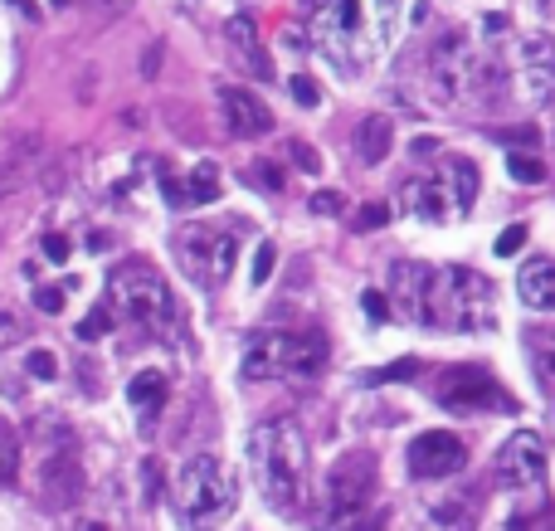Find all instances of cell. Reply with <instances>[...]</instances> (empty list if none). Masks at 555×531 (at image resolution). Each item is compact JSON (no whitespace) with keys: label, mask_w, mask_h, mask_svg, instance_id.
Returning a JSON list of instances; mask_svg holds the SVG:
<instances>
[{"label":"cell","mask_w":555,"mask_h":531,"mask_svg":"<svg viewBox=\"0 0 555 531\" xmlns=\"http://www.w3.org/2000/svg\"><path fill=\"white\" fill-rule=\"evenodd\" d=\"M395 30V0H322L307 20L312 49L341 78H361L385 54Z\"/></svg>","instance_id":"obj_1"},{"label":"cell","mask_w":555,"mask_h":531,"mask_svg":"<svg viewBox=\"0 0 555 531\" xmlns=\"http://www.w3.org/2000/svg\"><path fill=\"white\" fill-rule=\"evenodd\" d=\"M249 468L254 488L278 512L293 517L307 502V439L293 419H263L249 429Z\"/></svg>","instance_id":"obj_2"},{"label":"cell","mask_w":555,"mask_h":531,"mask_svg":"<svg viewBox=\"0 0 555 531\" xmlns=\"http://www.w3.org/2000/svg\"><path fill=\"white\" fill-rule=\"evenodd\" d=\"M492 322H497V288L482 278L478 268L463 264L429 268L424 298H419V327L478 337V332H492Z\"/></svg>","instance_id":"obj_3"},{"label":"cell","mask_w":555,"mask_h":531,"mask_svg":"<svg viewBox=\"0 0 555 531\" xmlns=\"http://www.w3.org/2000/svg\"><path fill=\"white\" fill-rule=\"evenodd\" d=\"M176 517L185 522V531H215L239 507V483L224 468V458L215 454H195L185 458V468L176 473Z\"/></svg>","instance_id":"obj_4"},{"label":"cell","mask_w":555,"mask_h":531,"mask_svg":"<svg viewBox=\"0 0 555 531\" xmlns=\"http://www.w3.org/2000/svg\"><path fill=\"white\" fill-rule=\"evenodd\" d=\"M108 312H122L137 327H176V298L171 283L161 278V268L147 259H127L108 273Z\"/></svg>","instance_id":"obj_5"},{"label":"cell","mask_w":555,"mask_h":531,"mask_svg":"<svg viewBox=\"0 0 555 531\" xmlns=\"http://www.w3.org/2000/svg\"><path fill=\"white\" fill-rule=\"evenodd\" d=\"M322 366H327V337L322 332H263L249 342L244 361H239L244 380H312Z\"/></svg>","instance_id":"obj_6"},{"label":"cell","mask_w":555,"mask_h":531,"mask_svg":"<svg viewBox=\"0 0 555 531\" xmlns=\"http://www.w3.org/2000/svg\"><path fill=\"white\" fill-rule=\"evenodd\" d=\"M234 254H239V244H234V234L224 225L190 220V225L176 229V264H181L185 278H190L195 288H205V293H215L224 278H229Z\"/></svg>","instance_id":"obj_7"},{"label":"cell","mask_w":555,"mask_h":531,"mask_svg":"<svg viewBox=\"0 0 555 531\" xmlns=\"http://www.w3.org/2000/svg\"><path fill=\"white\" fill-rule=\"evenodd\" d=\"M370 488H375V454H346L327 473V493H322V517H327V531L346 527L351 517H361L370 507Z\"/></svg>","instance_id":"obj_8"},{"label":"cell","mask_w":555,"mask_h":531,"mask_svg":"<svg viewBox=\"0 0 555 531\" xmlns=\"http://www.w3.org/2000/svg\"><path fill=\"white\" fill-rule=\"evenodd\" d=\"M512 78H517L521 103H536L546 108L555 103V44L546 35H526L512 44Z\"/></svg>","instance_id":"obj_9"},{"label":"cell","mask_w":555,"mask_h":531,"mask_svg":"<svg viewBox=\"0 0 555 531\" xmlns=\"http://www.w3.org/2000/svg\"><path fill=\"white\" fill-rule=\"evenodd\" d=\"M439 400H444V410H458V415L512 410V395L487 376V371H478V366H453V371L439 380Z\"/></svg>","instance_id":"obj_10"},{"label":"cell","mask_w":555,"mask_h":531,"mask_svg":"<svg viewBox=\"0 0 555 531\" xmlns=\"http://www.w3.org/2000/svg\"><path fill=\"white\" fill-rule=\"evenodd\" d=\"M492 473H497V483H502V488H512V493H531V488H541V478H546V444H541V434L517 429V434L497 449Z\"/></svg>","instance_id":"obj_11"},{"label":"cell","mask_w":555,"mask_h":531,"mask_svg":"<svg viewBox=\"0 0 555 531\" xmlns=\"http://www.w3.org/2000/svg\"><path fill=\"white\" fill-rule=\"evenodd\" d=\"M400 210H405V215H419V220H429V225H444V220L468 215L448 171L444 176H409L405 186H400Z\"/></svg>","instance_id":"obj_12"},{"label":"cell","mask_w":555,"mask_h":531,"mask_svg":"<svg viewBox=\"0 0 555 531\" xmlns=\"http://www.w3.org/2000/svg\"><path fill=\"white\" fill-rule=\"evenodd\" d=\"M405 463L414 478H448V473H458V468L468 463V449H463V439L448 434V429H424L405 449Z\"/></svg>","instance_id":"obj_13"},{"label":"cell","mask_w":555,"mask_h":531,"mask_svg":"<svg viewBox=\"0 0 555 531\" xmlns=\"http://www.w3.org/2000/svg\"><path fill=\"white\" fill-rule=\"evenodd\" d=\"M220 113H224V127H229L234 137H263V132H273V113H268V103L254 98L249 88H224V93H220Z\"/></svg>","instance_id":"obj_14"},{"label":"cell","mask_w":555,"mask_h":531,"mask_svg":"<svg viewBox=\"0 0 555 531\" xmlns=\"http://www.w3.org/2000/svg\"><path fill=\"white\" fill-rule=\"evenodd\" d=\"M39 488L54 507H69L83 493V473H78V458L69 449H49V458L39 463Z\"/></svg>","instance_id":"obj_15"},{"label":"cell","mask_w":555,"mask_h":531,"mask_svg":"<svg viewBox=\"0 0 555 531\" xmlns=\"http://www.w3.org/2000/svg\"><path fill=\"white\" fill-rule=\"evenodd\" d=\"M39 156H44V142H39L35 132L5 142V147H0V195H15V190L25 186L39 171Z\"/></svg>","instance_id":"obj_16"},{"label":"cell","mask_w":555,"mask_h":531,"mask_svg":"<svg viewBox=\"0 0 555 531\" xmlns=\"http://www.w3.org/2000/svg\"><path fill=\"white\" fill-rule=\"evenodd\" d=\"M517 298L531 312H555V259H526L517 273Z\"/></svg>","instance_id":"obj_17"},{"label":"cell","mask_w":555,"mask_h":531,"mask_svg":"<svg viewBox=\"0 0 555 531\" xmlns=\"http://www.w3.org/2000/svg\"><path fill=\"white\" fill-rule=\"evenodd\" d=\"M166 395H171V385H166L161 371H137V376L127 380V405L147 419V424L166 410Z\"/></svg>","instance_id":"obj_18"},{"label":"cell","mask_w":555,"mask_h":531,"mask_svg":"<svg viewBox=\"0 0 555 531\" xmlns=\"http://www.w3.org/2000/svg\"><path fill=\"white\" fill-rule=\"evenodd\" d=\"M229 39H234V49H239V64L244 69H254V78H268V59L259 54V35H254V20L249 15H234L229 20Z\"/></svg>","instance_id":"obj_19"},{"label":"cell","mask_w":555,"mask_h":531,"mask_svg":"<svg viewBox=\"0 0 555 531\" xmlns=\"http://www.w3.org/2000/svg\"><path fill=\"white\" fill-rule=\"evenodd\" d=\"M385 152H390V117L375 113L356 127V156H361L366 166H375V161H385Z\"/></svg>","instance_id":"obj_20"},{"label":"cell","mask_w":555,"mask_h":531,"mask_svg":"<svg viewBox=\"0 0 555 531\" xmlns=\"http://www.w3.org/2000/svg\"><path fill=\"white\" fill-rule=\"evenodd\" d=\"M181 195H185V205H210V200H220V171H215L210 161H200V166L190 171Z\"/></svg>","instance_id":"obj_21"},{"label":"cell","mask_w":555,"mask_h":531,"mask_svg":"<svg viewBox=\"0 0 555 531\" xmlns=\"http://www.w3.org/2000/svg\"><path fill=\"white\" fill-rule=\"evenodd\" d=\"M444 171L453 176V186H458V200H463V210H473V200H478V166H473L468 156H448Z\"/></svg>","instance_id":"obj_22"},{"label":"cell","mask_w":555,"mask_h":531,"mask_svg":"<svg viewBox=\"0 0 555 531\" xmlns=\"http://www.w3.org/2000/svg\"><path fill=\"white\" fill-rule=\"evenodd\" d=\"M20 473V434L0 419V488H10Z\"/></svg>","instance_id":"obj_23"},{"label":"cell","mask_w":555,"mask_h":531,"mask_svg":"<svg viewBox=\"0 0 555 531\" xmlns=\"http://www.w3.org/2000/svg\"><path fill=\"white\" fill-rule=\"evenodd\" d=\"M507 171H512V181H521V186H541V181H546V166H541L536 156H521V152H507Z\"/></svg>","instance_id":"obj_24"},{"label":"cell","mask_w":555,"mask_h":531,"mask_svg":"<svg viewBox=\"0 0 555 531\" xmlns=\"http://www.w3.org/2000/svg\"><path fill=\"white\" fill-rule=\"evenodd\" d=\"M25 332H30V327H25V317H20L10 303H0V351H5V346H15V342H25Z\"/></svg>","instance_id":"obj_25"},{"label":"cell","mask_w":555,"mask_h":531,"mask_svg":"<svg viewBox=\"0 0 555 531\" xmlns=\"http://www.w3.org/2000/svg\"><path fill=\"white\" fill-rule=\"evenodd\" d=\"M108 327H112V312L108 307H93V312L78 322V342H98V337H108Z\"/></svg>","instance_id":"obj_26"},{"label":"cell","mask_w":555,"mask_h":531,"mask_svg":"<svg viewBox=\"0 0 555 531\" xmlns=\"http://www.w3.org/2000/svg\"><path fill=\"white\" fill-rule=\"evenodd\" d=\"M25 371H30L35 380H54V376H59V356H54V351H44V346H35V351L25 356Z\"/></svg>","instance_id":"obj_27"},{"label":"cell","mask_w":555,"mask_h":531,"mask_svg":"<svg viewBox=\"0 0 555 531\" xmlns=\"http://www.w3.org/2000/svg\"><path fill=\"white\" fill-rule=\"evenodd\" d=\"M69 288H74V283H64V288L44 283V288H35V307H39V312H49V317H54V312H64V303H69Z\"/></svg>","instance_id":"obj_28"},{"label":"cell","mask_w":555,"mask_h":531,"mask_svg":"<svg viewBox=\"0 0 555 531\" xmlns=\"http://www.w3.org/2000/svg\"><path fill=\"white\" fill-rule=\"evenodd\" d=\"M273 259H278V249H273V244H259V249H254V264H249V283H254V288H263V283H268Z\"/></svg>","instance_id":"obj_29"},{"label":"cell","mask_w":555,"mask_h":531,"mask_svg":"<svg viewBox=\"0 0 555 531\" xmlns=\"http://www.w3.org/2000/svg\"><path fill=\"white\" fill-rule=\"evenodd\" d=\"M307 210H312V215H327V220H332V215H341V210H346V195H341V190H317V195L307 200Z\"/></svg>","instance_id":"obj_30"},{"label":"cell","mask_w":555,"mask_h":531,"mask_svg":"<svg viewBox=\"0 0 555 531\" xmlns=\"http://www.w3.org/2000/svg\"><path fill=\"white\" fill-rule=\"evenodd\" d=\"M521 244H526V225H507L502 234H497V254H502V259H512Z\"/></svg>","instance_id":"obj_31"},{"label":"cell","mask_w":555,"mask_h":531,"mask_svg":"<svg viewBox=\"0 0 555 531\" xmlns=\"http://www.w3.org/2000/svg\"><path fill=\"white\" fill-rule=\"evenodd\" d=\"M249 186L283 190V176H278V166H268V161H259V166H249Z\"/></svg>","instance_id":"obj_32"},{"label":"cell","mask_w":555,"mask_h":531,"mask_svg":"<svg viewBox=\"0 0 555 531\" xmlns=\"http://www.w3.org/2000/svg\"><path fill=\"white\" fill-rule=\"evenodd\" d=\"M414 371H419V361H395V366L375 371V376H370V385H385V380H414Z\"/></svg>","instance_id":"obj_33"},{"label":"cell","mask_w":555,"mask_h":531,"mask_svg":"<svg viewBox=\"0 0 555 531\" xmlns=\"http://www.w3.org/2000/svg\"><path fill=\"white\" fill-rule=\"evenodd\" d=\"M288 88H293V98L302 103V108H317V103H322V93H317V83H312V78H302V74H297L293 83H288Z\"/></svg>","instance_id":"obj_34"},{"label":"cell","mask_w":555,"mask_h":531,"mask_svg":"<svg viewBox=\"0 0 555 531\" xmlns=\"http://www.w3.org/2000/svg\"><path fill=\"white\" fill-rule=\"evenodd\" d=\"M361 312H366L370 322H385V317H390V303H385V293H361Z\"/></svg>","instance_id":"obj_35"},{"label":"cell","mask_w":555,"mask_h":531,"mask_svg":"<svg viewBox=\"0 0 555 531\" xmlns=\"http://www.w3.org/2000/svg\"><path fill=\"white\" fill-rule=\"evenodd\" d=\"M44 259H49V264H64V259H69V239H64V234H44Z\"/></svg>","instance_id":"obj_36"},{"label":"cell","mask_w":555,"mask_h":531,"mask_svg":"<svg viewBox=\"0 0 555 531\" xmlns=\"http://www.w3.org/2000/svg\"><path fill=\"white\" fill-rule=\"evenodd\" d=\"M390 220V210L385 205H361V220H356V229H380Z\"/></svg>","instance_id":"obj_37"},{"label":"cell","mask_w":555,"mask_h":531,"mask_svg":"<svg viewBox=\"0 0 555 531\" xmlns=\"http://www.w3.org/2000/svg\"><path fill=\"white\" fill-rule=\"evenodd\" d=\"M336 531H385V512H375V517L361 512V517H351L346 527H336Z\"/></svg>","instance_id":"obj_38"},{"label":"cell","mask_w":555,"mask_h":531,"mask_svg":"<svg viewBox=\"0 0 555 531\" xmlns=\"http://www.w3.org/2000/svg\"><path fill=\"white\" fill-rule=\"evenodd\" d=\"M293 156H297V161H302V166H307V171H317V156L307 152V147H293Z\"/></svg>","instance_id":"obj_39"},{"label":"cell","mask_w":555,"mask_h":531,"mask_svg":"<svg viewBox=\"0 0 555 531\" xmlns=\"http://www.w3.org/2000/svg\"><path fill=\"white\" fill-rule=\"evenodd\" d=\"M78 531H103V522H83V527Z\"/></svg>","instance_id":"obj_40"},{"label":"cell","mask_w":555,"mask_h":531,"mask_svg":"<svg viewBox=\"0 0 555 531\" xmlns=\"http://www.w3.org/2000/svg\"><path fill=\"white\" fill-rule=\"evenodd\" d=\"M10 5H20V0H10Z\"/></svg>","instance_id":"obj_41"}]
</instances>
